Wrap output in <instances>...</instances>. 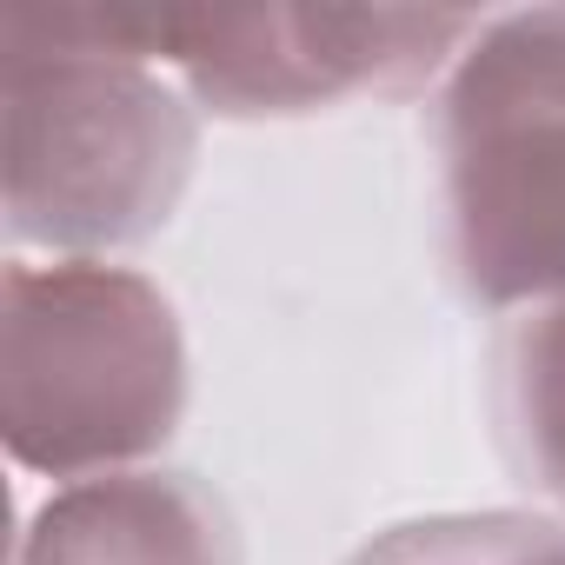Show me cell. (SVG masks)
<instances>
[{"mask_svg": "<svg viewBox=\"0 0 565 565\" xmlns=\"http://www.w3.org/2000/svg\"><path fill=\"white\" fill-rule=\"evenodd\" d=\"M0 100L8 239L21 259H114L180 213L200 160V107L153 61L140 8H8Z\"/></svg>", "mask_w": 565, "mask_h": 565, "instance_id": "obj_1", "label": "cell"}, {"mask_svg": "<svg viewBox=\"0 0 565 565\" xmlns=\"http://www.w3.org/2000/svg\"><path fill=\"white\" fill-rule=\"evenodd\" d=\"M173 300L120 259H8L0 279V433L54 486L140 472L186 419Z\"/></svg>", "mask_w": 565, "mask_h": 565, "instance_id": "obj_2", "label": "cell"}, {"mask_svg": "<svg viewBox=\"0 0 565 565\" xmlns=\"http://www.w3.org/2000/svg\"><path fill=\"white\" fill-rule=\"evenodd\" d=\"M452 266L492 313L565 300V8L486 14L439 87Z\"/></svg>", "mask_w": 565, "mask_h": 565, "instance_id": "obj_3", "label": "cell"}, {"mask_svg": "<svg viewBox=\"0 0 565 565\" xmlns=\"http://www.w3.org/2000/svg\"><path fill=\"white\" fill-rule=\"evenodd\" d=\"M153 61L213 120H300L446 87L486 14L459 8H140Z\"/></svg>", "mask_w": 565, "mask_h": 565, "instance_id": "obj_4", "label": "cell"}, {"mask_svg": "<svg viewBox=\"0 0 565 565\" xmlns=\"http://www.w3.org/2000/svg\"><path fill=\"white\" fill-rule=\"evenodd\" d=\"M14 565H246L233 512L193 472H107L54 486Z\"/></svg>", "mask_w": 565, "mask_h": 565, "instance_id": "obj_5", "label": "cell"}, {"mask_svg": "<svg viewBox=\"0 0 565 565\" xmlns=\"http://www.w3.org/2000/svg\"><path fill=\"white\" fill-rule=\"evenodd\" d=\"M347 565H565V519L552 512H433L386 525Z\"/></svg>", "mask_w": 565, "mask_h": 565, "instance_id": "obj_6", "label": "cell"}, {"mask_svg": "<svg viewBox=\"0 0 565 565\" xmlns=\"http://www.w3.org/2000/svg\"><path fill=\"white\" fill-rule=\"evenodd\" d=\"M505 433L539 492L565 505V300L519 313L505 340Z\"/></svg>", "mask_w": 565, "mask_h": 565, "instance_id": "obj_7", "label": "cell"}]
</instances>
